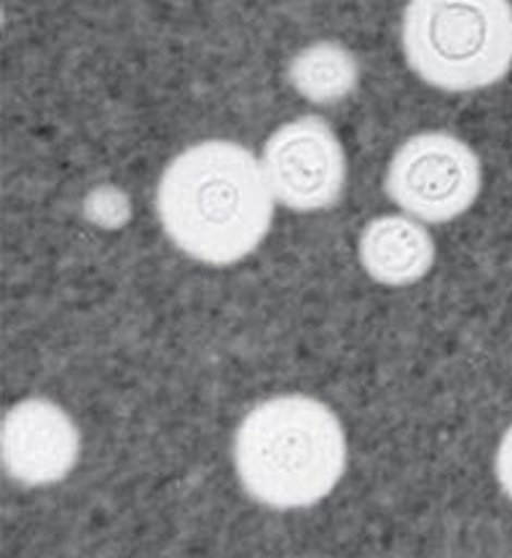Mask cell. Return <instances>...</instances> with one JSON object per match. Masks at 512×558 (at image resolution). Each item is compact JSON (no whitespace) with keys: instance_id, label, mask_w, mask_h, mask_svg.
<instances>
[{"instance_id":"obj_8","label":"cell","mask_w":512,"mask_h":558,"mask_svg":"<svg viewBox=\"0 0 512 558\" xmlns=\"http://www.w3.org/2000/svg\"><path fill=\"white\" fill-rule=\"evenodd\" d=\"M290 84L308 102H339L357 89V57L333 40L306 46L290 62Z\"/></svg>"},{"instance_id":"obj_5","label":"cell","mask_w":512,"mask_h":558,"mask_svg":"<svg viewBox=\"0 0 512 558\" xmlns=\"http://www.w3.org/2000/svg\"><path fill=\"white\" fill-rule=\"evenodd\" d=\"M260 165L273 199L295 213L328 209L343 196L346 156L328 121L317 116L279 126L266 140Z\"/></svg>"},{"instance_id":"obj_4","label":"cell","mask_w":512,"mask_h":558,"mask_svg":"<svg viewBox=\"0 0 512 558\" xmlns=\"http://www.w3.org/2000/svg\"><path fill=\"white\" fill-rule=\"evenodd\" d=\"M387 194L422 223H448L478 199L480 161L467 143L446 132L413 135L389 161Z\"/></svg>"},{"instance_id":"obj_9","label":"cell","mask_w":512,"mask_h":558,"mask_svg":"<svg viewBox=\"0 0 512 558\" xmlns=\"http://www.w3.org/2000/svg\"><path fill=\"white\" fill-rule=\"evenodd\" d=\"M497 478L502 484L504 494L512 499V427L504 433L502 444L497 451Z\"/></svg>"},{"instance_id":"obj_6","label":"cell","mask_w":512,"mask_h":558,"mask_svg":"<svg viewBox=\"0 0 512 558\" xmlns=\"http://www.w3.org/2000/svg\"><path fill=\"white\" fill-rule=\"evenodd\" d=\"M78 451L73 418L51 400H22L3 418V464L20 484H57L75 468Z\"/></svg>"},{"instance_id":"obj_7","label":"cell","mask_w":512,"mask_h":558,"mask_svg":"<svg viewBox=\"0 0 512 558\" xmlns=\"http://www.w3.org/2000/svg\"><path fill=\"white\" fill-rule=\"evenodd\" d=\"M359 264L389 288H405L429 275L435 264V242L422 220L409 215H383L370 220L359 236Z\"/></svg>"},{"instance_id":"obj_2","label":"cell","mask_w":512,"mask_h":558,"mask_svg":"<svg viewBox=\"0 0 512 558\" xmlns=\"http://www.w3.org/2000/svg\"><path fill=\"white\" fill-rule=\"evenodd\" d=\"M244 492L273 510L322 502L346 470V435L339 416L306 395L255 405L234 438Z\"/></svg>"},{"instance_id":"obj_3","label":"cell","mask_w":512,"mask_h":558,"mask_svg":"<svg viewBox=\"0 0 512 558\" xmlns=\"http://www.w3.org/2000/svg\"><path fill=\"white\" fill-rule=\"evenodd\" d=\"M405 60L440 92H475L512 68L510 0H411L403 14Z\"/></svg>"},{"instance_id":"obj_1","label":"cell","mask_w":512,"mask_h":558,"mask_svg":"<svg viewBox=\"0 0 512 558\" xmlns=\"http://www.w3.org/2000/svg\"><path fill=\"white\" fill-rule=\"evenodd\" d=\"M273 194L253 150L205 140L167 165L156 191L161 229L188 258L229 266L266 240Z\"/></svg>"}]
</instances>
